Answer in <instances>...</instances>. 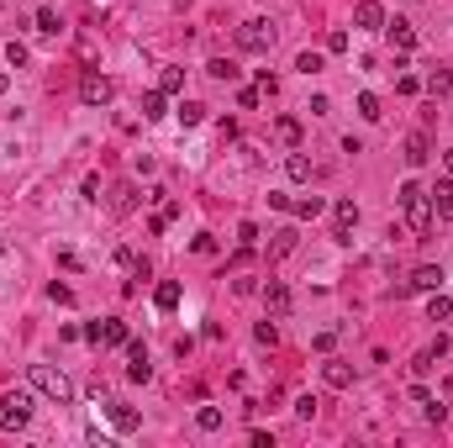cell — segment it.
Returning a JSON list of instances; mask_svg holds the SVG:
<instances>
[{
  "label": "cell",
  "instance_id": "cell-1",
  "mask_svg": "<svg viewBox=\"0 0 453 448\" xmlns=\"http://www.w3.org/2000/svg\"><path fill=\"white\" fill-rule=\"evenodd\" d=\"M395 200H401V217H406V227H411L416 238H427V232H433V217H438V211H433V195H427V190L416 185V179H406Z\"/></svg>",
  "mask_w": 453,
  "mask_h": 448
},
{
  "label": "cell",
  "instance_id": "cell-2",
  "mask_svg": "<svg viewBox=\"0 0 453 448\" xmlns=\"http://www.w3.org/2000/svg\"><path fill=\"white\" fill-rule=\"evenodd\" d=\"M27 380H32V390H42L48 401H74V385H69V375L63 369H53V364H27Z\"/></svg>",
  "mask_w": 453,
  "mask_h": 448
},
{
  "label": "cell",
  "instance_id": "cell-3",
  "mask_svg": "<svg viewBox=\"0 0 453 448\" xmlns=\"http://www.w3.org/2000/svg\"><path fill=\"white\" fill-rule=\"evenodd\" d=\"M27 422H32V396L27 390H6V396H0V428L16 432V428H27Z\"/></svg>",
  "mask_w": 453,
  "mask_h": 448
},
{
  "label": "cell",
  "instance_id": "cell-4",
  "mask_svg": "<svg viewBox=\"0 0 453 448\" xmlns=\"http://www.w3.org/2000/svg\"><path fill=\"white\" fill-rule=\"evenodd\" d=\"M85 338L95 343V349H127V322L121 317H101V322H90V327H85Z\"/></svg>",
  "mask_w": 453,
  "mask_h": 448
},
{
  "label": "cell",
  "instance_id": "cell-5",
  "mask_svg": "<svg viewBox=\"0 0 453 448\" xmlns=\"http://www.w3.org/2000/svg\"><path fill=\"white\" fill-rule=\"evenodd\" d=\"M237 48H242V53H269V48H274V27H269L263 16L242 21V27H237Z\"/></svg>",
  "mask_w": 453,
  "mask_h": 448
},
{
  "label": "cell",
  "instance_id": "cell-6",
  "mask_svg": "<svg viewBox=\"0 0 453 448\" xmlns=\"http://www.w3.org/2000/svg\"><path fill=\"white\" fill-rule=\"evenodd\" d=\"M438 285H443V269H438V264H422V269H411V274L395 285V296H411V290H438Z\"/></svg>",
  "mask_w": 453,
  "mask_h": 448
},
{
  "label": "cell",
  "instance_id": "cell-7",
  "mask_svg": "<svg viewBox=\"0 0 453 448\" xmlns=\"http://www.w3.org/2000/svg\"><path fill=\"white\" fill-rule=\"evenodd\" d=\"M353 227H359V206H353V200H337L333 206V238L353 243Z\"/></svg>",
  "mask_w": 453,
  "mask_h": 448
},
{
  "label": "cell",
  "instance_id": "cell-8",
  "mask_svg": "<svg viewBox=\"0 0 453 448\" xmlns=\"http://www.w3.org/2000/svg\"><path fill=\"white\" fill-rule=\"evenodd\" d=\"M80 100H85V106H106V100H111V80L90 69V74L80 80Z\"/></svg>",
  "mask_w": 453,
  "mask_h": 448
},
{
  "label": "cell",
  "instance_id": "cell-9",
  "mask_svg": "<svg viewBox=\"0 0 453 448\" xmlns=\"http://www.w3.org/2000/svg\"><path fill=\"white\" fill-rule=\"evenodd\" d=\"M127 358H132V364H127V380L148 385V380H153V364H148V349H142L137 338H127Z\"/></svg>",
  "mask_w": 453,
  "mask_h": 448
},
{
  "label": "cell",
  "instance_id": "cell-10",
  "mask_svg": "<svg viewBox=\"0 0 453 448\" xmlns=\"http://www.w3.org/2000/svg\"><path fill=\"white\" fill-rule=\"evenodd\" d=\"M353 27L380 32L385 27V6H380V0H359V6H353Z\"/></svg>",
  "mask_w": 453,
  "mask_h": 448
},
{
  "label": "cell",
  "instance_id": "cell-11",
  "mask_svg": "<svg viewBox=\"0 0 453 448\" xmlns=\"http://www.w3.org/2000/svg\"><path fill=\"white\" fill-rule=\"evenodd\" d=\"M263 306H269V317H290V290H285L280 279H269V285H263Z\"/></svg>",
  "mask_w": 453,
  "mask_h": 448
},
{
  "label": "cell",
  "instance_id": "cell-12",
  "mask_svg": "<svg viewBox=\"0 0 453 448\" xmlns=\"http://www.w3.org/2000/svg\"><path fill=\"white\" fill-rule=\"evenodd\" d=\"M322 380H327L333 390H348V385H353V364H342V358H327V364H322Z\"/></svg>",
  "mask_w": 453,
  "mask_h": 448
},
{
  "label": "cell",
  "instance_id": "cell-13",
  "mask_svg": "<svg viewBox=\"0 0 453 448\" xmlns=\"http://www.w3.org/2000/svg\"><path fill=\"white\" fill-rule=\"evenodd\" d=\"M427 195H433V211H438V217H443V222H453V179H438V185L427 190Z\"/></svg>",
  "mask_w": 453,
  "mask_h": 448
},
{
  "label": "cell",
  "instance_id": "cell-14",
  "mask_svg": "<svg viewBox=\"0 0 453 448\" xmlns=\"http://www.w3.org/2000/svg\"><path fill=\"white\" fill-rule=\"evenodd\" d=\"M385 27H390L395 53H416V27H411V21H385Z\"/></svg>",
  "mask_w": 453,
  "mask_h": 448
},
{
  "label": "cell",
  "instance_id": "cell-15",
  "mask_svg": "<svg viewBox=\"0 0 453 448\" xmlns=\"http://www.w3.org/2000/svg\"><path fill=\"white\" fill-rule=\"evenodd\" d=\"M427 159H433V143H427L422 132H411V138H406V164H411V169H422Z\"/></svg>",
  "mask_w": 453,
  "mask_h": 448
},
{
  "label": "cell",
  "instance_id": "cell-16",
  "mask_svg": "<svg viewBox=\"0 0 453 448\" xmlns=\"http://www.w3.org/2000/svg\"><path fill=\"white\" fill-rule=\"evenodd\" d=\"M153 306H159V311L180 306V279H159V285H153Z\"/></svg>",
  "mask_w": 453,
  "mask_h": 448
},
{
  "label": "cell",
  "instance_id": "cell-17",
  "mask_svg": "<svg viewBox=\"0 0 453 448\" xmlns=\"http://www.w3.org/2000/svg\"><path fill=\"white\" fill-rule=\"evenodd\" d=\"M132 206H137V185H116L111 190V211H116V217H127Z\"/></svg>",
  "mask_w": 453,
  "mask_h": 448
},
{
  "label": "cell",
  "instance_id": "cell-18",
  "mask_svg": "<svg viewBox=\"0 0 453 448\" xmlns=\"http://www.w3.org/2000/svg\"><path fill=\"white\" fill-rule=\"evenodd\" d=\"M422 90H427V95H453V69H433Z\"/></svg>",
  "mask_w": 453,
  "mask_h": 448
},
{
  "label": "cell",
  "instance_id": "cell-19",
  "mask_svg": "<svg viewBox=\"0 0 453 448\" xmlns=\"http://www.w3.org/2000/svg\"><path fill=\"white\" fill-rule=\"evenodd\" d=\"M285 253H295V227H280L269 243V259H285Z\"/></svg>",
  "mask_w": 453,
  "mask_h": 448
},
{
  "label": "cell",
  "instance_id": "cell-20",
  "mask_svg": "<svg viewBox=\"0 0 453 448\" xmlns=\"http://www.w3.org/2000/svg\"><path fill=\"white\" fill-rule=\"evenodd\" d=\"M206 74H211V80H222V85H232V80H237V63H232V59H211V63H206Z\"/></svg>",
  "mask_w": 453,
  "mask_h": 448
},
{
  "label": "cell",
  "instance_id": "cell-21",
  "mask_svg": "<svg viewBox=\"0 0 453 448\" xmlns=\"http://www.w3.org/2000/svg\"><path fill=\"white\" fill-rule=\"evenodd\" d=\"M159 116H169V111H163V90H148V95H142V121H159Z\"/></svg>",
  "mask_w": 453,
  "mask_h": 448
},
{
  "label": "cell",
  "instance_id": "cell-22",
  "mask_svg": "<svg viewBox=\"0 0 453 448\" xmlns=\"http://www.w3.org/2000/svg\"><path fill=\"white\" fill-rule=\"evenodd\" d=\"M322 206H327L322 195H301V200H290V211H295V217H306V222H311V217H322Z\"/></svg>",
  "mask_w": 453,
  "mask_h": 448
},
{
  "label": "cell",
  "instance_id": "cell-23",
  "mask_svg": "<svg viewBox=\"0 0 453 448\" xmlns=\"http://www.w3.org/2000/svg\"><path fill=\"white\" fill-rule=\"evenodd\" d=\"M274 138L295 148V143H301V121H295V116H280V121H274Z\"/></svg>",
  "mask_w": 453,
  "mask_h": 448
},
{
  "label": "cell",
  "instance_id": "cell-24",
  "mask_svg": "<svg viewBox=\"0 0 453 448\" xmlns=\"http://www.w3.org/2000/svg\"><path fill=\"white\" fill-rule=\"evenodd\" d=\"M222 406H201V411H195V428H201V432H216V428H222Z\"/></svg>",
  "mask_w": 453,
  "mask_h": 448
},
{
  "label": "cell",
  "instance_id": "cell-25",
  "mask_svg": "<svg viewBox=\"0 0 453 448\" xmlns=\"http://www.w3.org/2000/svg\"><path fill=\"white\" fill-rule=\"evenodd\" d=\"M448 317H453V301L433 290V301H427V322H448Z\"/></svg>",
  "mask_w": 453,
  "mask_h": 448
},
{
  "label": "cell",
  "instance_id": "cell-26",
  "mask_svg": "<svg viewBox=\"0 0 453 448\" xmlns=\"http://www.w3.org/2000/svg\"><path fill=\"white\" fill-rule=\"evenodd\" d=\"M180 121H185V127H201V121H206V106H201V100H180Z\"/></svg>",
  "mask_w": 453,
  "mask_h": 448
},
{
  "label": "cell",
  "instance_id": "cell-27",
  "mask_svg": "<svg viewBox=\"0 0 453 448\" xmlns=\"http://www.w3.org/2000/svg\"><path fill=\"white\" fill-rule=\"evenodd\" d=\"M285 174L290 179H311V159H306V153H290V159H285Z\"/></svg>",
  "mask_w": 453,
  "mask_h": 448
},
{
  "label": "cell",
  "instance_id": "cell-28",
  "mask_svg": "<svg viewBox=\"0 0 453 448\" xmlns=\"http://www.w3.org/2000/svg\"><path fill=\"white\" fill-rule=\"evenodd\" d=\"M111 422H116L121 432H132V428H137V411H132V406H121V401H111Z\"/></svg>",
  "mask_w": 453,
  "mask_h": 448
},
{
  "label": "cell",
  "instance_id": "cell-29",
  "mask_svg": "<svg viewBox=\"0 0 453 448\" xmlns=\"http://www.w3.org/2000/svg\"><path fill=\"white\" fill-rule=\"evenodd\" d=\"M37 32H42V37H58V11H53V6L37 11Z\"/></svg>",
  "mask_w": 453,
  "mask_h": 448
},
{
  "label": "cell",
  "instance_id": "cell-30",
  "mask_svg": "<svg viewBox=\"0 0 453 448\" xmlns=\"http://www.w3.org/2000/svg\"><path fill=\"white\" fill-rule=\"evenodd\" d=\"M359 116H364V121H380V116H385V111H380V95H369V90H364V95H359Z\"/></svg>",
  "mask_w": 453,
  "mask_h": 448
},
{
  "label": "cell",
  "instance_id": "cell-31",
  "mask_svg": "<svg viewBox=\"0 0 453 448\" xmlns=\"http://www.w3.org/2000/svg\"><path fill=\"white\" fill-rule=\"evenodd\" d=\"M433 364H438V353H433V343H427V349L411 358V375H416V380H422V375H433Z\"/></svg>",
  "mask_w": 453,
  "mask_h": 448
},
{
  "label": "cell",
  "instance_id": "cell-32",
  "mask_svg": "<svg viewBox=\"0 0 453 448\" xmlns=\"http://www.w3.org/2000/svg\"><path fill=\"white\" fill-rule=\"evenodd\" d=\"M295 69H301L306 80H311V74H322V53H311V48H306L301 59H295Z\"/></svg>",
  "mask_w": 453,
  "mask_h": 448
},
{
  "label": "cell",
  "instance_id": "cell-33",
  "mask_svg": "<svg viewBox=\"0 0 453 448\" xmlns=\"http://www.w3.org/2000/svg\"><path fill=\"white\" fill-rule=\"evenodd\" d=\"M180 85H185L180 69H163V74H159V90H163V95H180Z\"/></svg>",
  "mask_w": 453,
  "mask_h": 448
},
{
  "label": "cell",
  "instance_id": "cell-34",
  "mask_svg": "<svg viewBox=\"0 0 453 448\" xmlns=\"http://www.w3.org/2000/svg\"><path fill=\"white\" fill-rule=\"evenodd\" d=\"M190 253H201V259H211V253H216V238H211V232H201V238H190Z\"/></svg>",
  "mask_w": 453,
  "mask_h": 448
},
{
  "label": "cell",
  "instance_id": "cell-35",
  "mask_svg": "<svg viewBox=\"0 0 453 448\" xmlns=\"http://www.w3.org/2000/svg\"><path fill=\"white\" fill-rule=\"evenodd\" d=\"M237 243L242 248H259V227H253V222H237Z\"/></svg>",
  "mask_w": 453,
  "mask_h": 448
},
{
  "label": "cell",
  "instance_id": "cell-36",
  "mask_svg": "<svg viewBox=\"0 0 453 448\" xmlns=\"http://www.w3.org/2000/svg\"><path fill=\"white\" fill-rule=\"evenodd\" d=\"M253 338H259L263 349H274V338H280V332H274V322H259V327H253Z\"/></svg>",
  "mask_w": 453,
  "mask_h": 448
},
{
  "label": "cell",
  "instance_id": "cell-37",
  "mask_svg": "<svg viewBox=\"0 0 453 448\" xmlns=\"http://www.w3.org/2000/svg\"><path fill=\"white\" fill-rule=\"evenodd\" d=\"M316 406H322L316 396H301V401H295V417H306V422H311V417H316Z\"/></svg>",
  "mask_w": 453,
  "mask_h": 448
},
{
  "label": "cell",
  "instance_id": "cell-38",
  "mask_svg": "<svg viewBox=\"0 0 453 448\" xmlns=\"http://www.w3.org/2000/svg\"><path fill=\"white\" fill-rule=\"evenodd\" d=\"M259 100H263V90L253 85V90H242V95H237V106H242V111H259Z\"/></svg>",
  "mask_w": 453,
  "mask_h": 448
},
{
  "label": "cell",
  "instance_id": "cell-39",
  "mask_svg": "<svg viewBox=\"0 0 453 448\" xmlns=\"http://www.w3.org/2000/svg\"><path fill=\"white\" fill-rule=\"evenodd\" d=\"M6 59L21 69V63H27V42H6Z\"/></svg>",
  "mask_w": 453,
  "mask_h": 448
},
{
  "label": "cell",
  "instance_id": "cell-40",
  "mask_svg": "<svg viewBox=\"0 0 453 448\" xmlns=\"http://www.w3.org/2000/svg\"><path fill=\"white\" fill-rule=\"evenodd\" d=\"M327 53H348V32H327Z\"/></svg>",
  "mask_w": 453,
  "mask_h": 448
},
{
  "label": "cell",
  "instance_id": "cell-41",
  "mask_svg": "<svg viewBox=\"0 0 453 448\" xmlns=\"http://www.w3.org/2000/svg\"><path fill=\"white\" fill-rule=\"evenodd\" d=\"M80 195H85V200H101V179H95V174H85V185H80Z\"/></svg>",
  "mask_w": 453,
  "mask_h": 448
},
{
  "label": "cell",
  "instance_id": "cell-42",
  "mask_svg": "<svg viewBox=\"0 0 453 448\" xmlns=\"http://www.w3.org/2000/svg\"><path fill=\"white\" fill-rule=\"evenodd\" d=\"M48 296L58 301V306H69V301H74V290H69V285H58V279H53V285H48Z\"/></svg>",
  "mask_w": 453,
  "mask_h": 448
},
{
  "label": "cell",
  "instance_id": "cell-43",
  "mask_svg": "<svg viewBox=\"0 0 453 448\" xmlns=\"http://www.w3.org/2000/svg\"><path fill=\"white\" fill-rule=\"evenodd\" d=\"M259 90H263V95H274V90H280V74H269V69H259Z\"/></svg>",
  "mask_w": 453,
  "mask_h": 448
},
{
  "label": "cell",
  "instance_id": "cell-44",
  "mask_svg": "<svg viewBox=\"0 0 453 448\" xmlns=\"http://www.w3.org/2000/svg\"><path fill=\"white\" fill-rule=\"evenodd\" d=\"M395 90H401V95H416V90H422V80H416V74H401V80H395Z\"/></svg>",
  "mask_w": 453,
  "mask_h": 448
},
{
  "label": "cell",
  "instance_id": "cell-45",
  "mask_svg": "<svg viewBox=\"0 0 453 448\" xmlns=\"http://www.w3.org/2000/svg\"><path fill=\"white\" fill-rule=\"evenodd\" d=\"M443 401H453V375L443 380Z\"/></svg>",
  "mask_w": 453,
  "mask_h": 448
},
{
  "label": "cell",
  "instance_id": "cell-46",
  "mask_svg": "<svg viewBox=\"0 0 453 448\" xmlns=\"http://www.w3.org/2000/svg\"><path fill=\"white\" fill-rule=\"evenodd\" d=\"M6 90H11V74H0V95H6Z\"/></svg>",
  "mask_w": 453,
  "mask_h": 448
},
{
  "label": "cell",
  "instance_id": "cell-47",
  "mask_svg": "<svg viewBox=\"0 0 453 448\" xmlns=\"http://www.w3.org/2000/svg\"><path fill=\"white\" fill-rule=\"evenodd\" d=\"M448 174H453V153H448Z\"/></svg>",
  "mask_w": 453,
  "mask_h": 448
}]
</instances>
